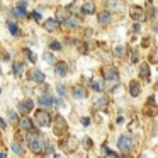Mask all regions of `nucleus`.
<instances>
[{
	"mask_svg": "<svg viewBox=\"0 0 158 158\" xmlns=\"http://www.w3.org/2000/svg\"><path fill=\"white\" fill-rule=\"evenodd\" d=\"M26 143L31 148L32 153H43L46 138L43 136V133H39L38 129H32V131H27V134H26Z\"/></svg>",
	"mask_w": 158,
	"mask_h": 158,
	"instance_id": "nucleus-1",
	"label": "nucleus"
},
{
	"mask_svg": "<svg viewBox=\"0 0 158 158\" xmlns=\"http://www.w3.org/2000/svg\"><path fill=\"white\" fill-rule=\"evenodd\" d=\"M34 121H36V124L38 126H41V127H49V126H53V119H51V116H49V112L46 109H39V110H36V114H34Z\"/></svg>",
	"mask_w": 158,
	"mask_h": 158,
	"instance_id": "nucleus-2",
	"label": "nucleus"
},
{
	"mask_svg": "<svg viewBox=\"0 0 158 158\" xmlns=\"http://www.w3.org/2000/svg\"><path fill=\"white\" fill-rule=\"evenodd\" d=\"M38 106H41L43 109H49V107L55 106V97L51 95L48 85H44V90H43L41 95L38 97Z\"/></svg>",
	"mask_w": 158,
	"mask_h": 158,
	"instance_id": "nucleus-3",
	"label": "nucleus"
},
{
	"mask_svg": "<svg viewBox=\"0 0 158 158\" xmlns=\"http://www.w3.org/2000/svg\"><path fill=\"white\" fill-rule=\"evenodd\" d=\"M117 146H119V150H121V156L129 155L131 150H133V139H131V136L121 134V136L117 138Z\"/></svg>",
	"mask_w": 158,
	"mask_h": 158,
	"instance_id": "nucleus-4",
	"label": "nucleus"
},
{
	"mask_svg": "<svg viewBox=\"0 0 158 158\" xmlns=\"http://www.w3.org/2000/svg\"><path fill=\"white\" fill-rule=\"evenodd\" d=\"M53 131H55V136H58V138L65 136L66 131H68V126H66L65 117H61V116L55 117V121H53Z\"/></svg>",
	"mask_w": 158,
	"mask_h": 158,
	"instance_id": "nucleus-5",
	"label": "nucleus"
},
{
	"mask_svg": "<svg viewBox=\"0 0 158 158\" xmlns=\"http://www.w3.org/2000/svg\"><path fill=\"white\" fill-rule=\"evenodd\" d=\"M104 80L109 83H117L119 82V70L116 68V66H107V68H104Z\"/></svg>",
	"mask_w": 158,
	"mask_h": 158,
	"instance_id": "nucleus-6",
	"label": "nucleus"
},
{
	"mask_svg": "<svg viewBox=\"0 0 158 158\" xmlns=\"http://www.w3.org/2000/svg\"><path fill=\"white\" fill-rule=\"evenodd\" d=\"M129 15L133 21H146V10L143 7H138V5H133L129 10Z\"/></svg>",
	"mask_w": 158,
	"mask_h": 158,
	"instance_id": "nucleus-7",
	"label": "nucleus"
},
{
	"mask_svg": "<svg viewBox=\"0 0 158 158\" xmlns=\"http://www.w3.org/2000/svg\"><path fill=\"white\" fill-rule=\"evenodd\" d=\"M27 77H29V80H32L34 83H44V80H46V75L38 68H31L27 73Z\"/></svg>",
	"mask_w": 158,
	"mask_h": 158,
	"instance_id": "nucleus-8",
	"label": "nucleus"
},
{
	"mask_svg": "<svg viewBox=\"0 0 158 158\" xmlns=\"http://www.w3.org/2000/svg\"><path fill=\"white\" fill-rule=\"evenodd\" d=\"M68 63L66 61H58L55 63V75L58 77V78H65L66 75H68Z\"/></svg>",
	"mask_w": 158,
	"mask_h": 158,
	"instance_id": "nucleus-9",
	"label": "nucleus"
},
{
	"mask_svg": "<svg viewBox=\"0 0 158 158\" xmlns=\"http://www.w3.org/2000/svg\"><path fill=\"white\" fill-rule=\"evenodd\" d=\"M32 109H34V102H32V99H26V100H22V102L17 106V110L22 114V116L29 114Z\"/></svg>",
	"mask_w": 158,
	"mask_h": 158,
	"instance_id": "nucleus-10",
	"label": "nucleus"
},
{
	"mask_svg": "<svg viewBox=\"0 0 158 158\" xmlns=\"http://www.w3.org/2000/svg\"><path fill=\"white\" fill-rule=\"evenodd\" d=\"M110 21H112V14H110V10H102V12H99V15H97V22H99L100 26L110 24Z\"/></svg>",
	"mask_w": 158,
	"mask_h": 158,
	"instance_id": "nucleus-11",
	"label": "nucleus"
},
{
	"mask_svg": "<svg viewBox=\"0 0 158 158\" xmlns=\"http://www.w3.org/2000/svg\"><path fill=\"white\" fill-rule=\"evenodd\" d=\"M44 29L46 31H49V32H55V31H58V27H60V21L56 17H51V19H46L44 21Z\"/></svg>",
	"mask_w": 158,
	"mask_h": 158,
	"instance_id": "nucleus-12",
	"label": "nucleus"
},
{
	"mask_svg": "<svg viewBox=\"0 0 158 158\" xmlns=\"http://www.w3.org/2000/svg\"><path fill=\"white\" fill-rule=\"evenodd\" d=\"M87 95H89V92H87V89L82 85H77L72 89V97H75V99H85Z\"/></svg>",
	"mask_w": 158,
	"mask_h": 158,
	"instance_id": "nucleus-13",
	"label": "nucleus"
},
{
	"mask_svg": "<svg viewBox=\"0 0 158 158\" xmlns=\"http://www.w3.org/2000/svg\"><path fill=\"white\" fill-rule=\"evenodd\" d=\"M127 89H129V95L131 97H138L141 94V85H139V82H138V80H131Z\"/></svg>",
	"mask_w": 158,
	"mask_h": 158,
	"instance_id": "nucleus-14",
	"label": "nucleus"
},
{
	"mask_svg": "<svg viewBox=\"0 0 158 158\" xmlns=\"http://www.w3.org/2000/svg\"><path fill=\"white\" fill-rule=\"evenodd\" d=\"M70 14H72V12H70L68 9H58V10H56V19L60 21V24H65V22L68 21Z\"/></svg>",
	"mask_w": 158,
	"mask_h": 158,
	"instance_id": "nucleus-15",
	"label": "nucleus"
},
{
	"mask_svg": "<svg viewBox=\"0 0 158 158\" xmlns=\"http://www.w3.org/2000/svg\"><path fill=\"white\" fill-rule=\"evenodd\" d=\"M80 12H82L83 15H92L94 12H95V5H94V2H85V4H82Z\"/></svg>",
	"mask_w": 158,
	"mask_h": 158,
	"instance_id": "nucleus-16",
	"label": "nucleus"
},
{
	"mask_svg": "<svg viewBox=\"0 0 158 158\" xmlns=\"http://www.w3.org/2000/svg\"><path fill=\"white\" fill-rule=\"evenodd\" d=\"M66 26H68L70 29H77V27H80V24H82V21H80V17L78 15H75V14H72L68 17V21L65 22Z\"/></svg>",
	"mask_w": 158,
	"mask_h": 158,
	"instance_id": "nucleus-17",
	"label": "nucleus"
},
{
	"mask_svg": "<svg viewBox=\"0 0 158 158\" xmlns=\"http://www.w3.org/2000/svg\"><path fill=\"white\" fill-rule=\"evenodd\" d=\"M19 124H21V127L26 131V133H27V131H32V129H34V123H32V121L29 119V117H26V116H24V117H21Z\"/></svg>",
	"mask_w": 158,
	"mask_h": 158,
	"instance_id": "nucleus-18",
	"label": "nucleus"
},
{
	"mask_svg": "<svg viewBox=\"0 0 158 158\" xmlns=\"http://www.w3.org/2000/svg\"><path fill=\"white\" fill-rule=\"evenodd\" d=\"M139 77L150 82V65L148 63H139Z\"/></svg>",
	"mask_w": 158,
	"mask_h": 158,
	"instance_id": "nucleus-19",
	"label": "nucleus"
},
{
	"mask_svg": "<svg viewBox=\"0 0 158 158\" xmlns=\"http://www.w3.org/2000/svg\"><path fill=\"white\" fill-rule=\"evenodd\" d=\"M10 150L14 151L15 155H19V156H22V155L26 153L24 146H22V141H14V143L10 144Z\"/></svg>",
	"mask_w": 158,
	"mask_h": 158,
	"instance_id": "nucleus-20",
	"label": "nucleus"
},
{
	"mask_svg": "<svg viewBox=\"0 0 158 158\" xmlns=\"http://www.w3.org/2000/svg\"><path fill=\"white\" fill-rule=\"evenodd\" d=\"M5 24H7V29H9V32H10L12 36H19V34H21V29H19V26H17V22H15V21H7Z\"/></svg>",
	"mask_w": 158,
	"mask_h": 158,
	"instance_id": "nucleus-21",
	"label": "nucleus"
},
{
	"mask_svg": "<svg viewBox=\"0 0 158 158\" xmlns=\"http://www.w3.org/2000/svg\"><path fill=\"white\" fill-rule=\"evenodd\" d=\"M107 104H109V99H107L106 95H99L95 99V102H94V106H95L97 109H106Z\"/></svg>",
	"mask_w": 158,
	"mask_h": 158,
	"instance_id": "nucleus-22",
	"label": "nucleus"
},
{
	"mask_svg": "<svg viewBox=\"0 0 158 158\" xmlns=\"http://www.w3.org/2000/svg\"><path fill=\"white\" fill-rule=\"evenodd\" d=\"M56 151H55V146H53L51 143H49L48 139H46V143H44V148H43V155L44 156H49V155H55Z\"/></svg>",
	"mask_w": 158,
	"mask_h": 158,
	"instance_id": "nucleus-23",
	"label": "nucleus"
},
{
	"mask_svg": "<svg viewBox=\"0 0 158 158\" xmlns=\"http://www.w3.org/2000/svg\"><path fill=\"white\" fill-rule=\"evenodd\" d=\"M107 7L112 10H121L123 7V0H107Z\"/></svg>",
	"mask_w": 158,
	"mask_h": 158,
	"instance_id": "nucleus-24",
	"label": "nucleus"
},
{
	"mask_svg": "<svg viewBox=\"0 0 158 158\" xmlns=\"http://www.w3.org/2000/svg\"><path fill=\"white\" fill-rule=\"evenodd\" d=\"M90 89L94 90V92H97V94H100L102 92V83L99 82V80H95V78H90Z\"/></svg>",
	"mask_w": 158,
	"mask_h": 158,
	"instance_id": "nucleus-25",
	"label": "nucleus"
},
{
	"mask_svg": "<svg viewBox=\"0 0 158 158\" xmlns=\"http://www.w3.org/2000/svg\"><path fill=\"white\" fill-rule=\"evenodd\" d=\"M43 60H44L48 65H55V63H56L55 55H53V53H49V51H44V53H43Z\"/></svg>",
	"mask_w": 158,
	"mask_h": 158,
	"instance_id": "nucleus-26",
	"label": "nucleus"
},
{
	"mask_svg": "<svg viewBox=\"0 0 158 158\" xmlns=\"http://www.w3.org/2000/svg\"><path fill=\"white\" fill-rule=\"evenodd\" d=\"M22 70H24V65H22V63H19V61H14V63H12V72H14V75L21 77Z\"/></svg>",
	"mask_w": 158,
	"mask_h": 158,
	"instance_id": "nucleus-27",
	"label": "nucleus"
},
{
	"mask_svg": "<svg viewBox=\"0 0 158 158\" xmlns=\"http://www.w3.org/2000/svg\"><path fill=\"white\" fill-rule=\"evenodd\" d=\"M49 49H51V51H61L63 49V44L60 41H56V39H53V41H49Z\"/></svg>",
	"mask_w": 158,
	"mask_h": 158,
	"instance_id": "nucleus-28",
	"label": "nucleus"
},
{
	"mask_svg": "<svg viewBox=\"0 0 158 158\" xmlns=\"http://www.w3.org/2000/svg\"><path fill=\"white\" fill-rule=\"evenodd\" d=\"M56 92H58L60 97H65L66 94H68V89H66L65 83H58V85H56Z\"/></svg>",
	"mask_w": 158,
	"mask_h": 158,
	"instance_id": "nucleus-29",
	"label": "nucleus"
},
{
	"mask_svg": "<svg viewBox=\"0 0 158 158\" xmlns=\"http://www.w3.org/2000/svg\"><path fill=\"white\" fill-rule=\"evenodd\" d=\"M155 17H156V9H155V7H148V10H146V21H155Z\"/></svg>",
	"mask_w": 158,
	"mask_h": 158,
	"instance_id": "nucleus-30",
	"label": "nucleus"
},
{
	"mask_svg": "<svg viewBox=\"0 0 158 158\" xmlns=\"http://www.w3.org/2000/svg\"><path fill=\"white\" fill-rule=\"evenodd\" d=\"M102 155H106V156H121V155L116 153L114 150H109L106 144H102Z\"/></svg>",
	"mask_w": 158,
	"mask_h": 158,
	"instance_id": "nucleus-31",
	"label": "nucleus"
},
{
	"mask_svg": "<svg viewBox=\"0 0 158 158\" xmlns=\"http://www.w3.org/2000/svg\"><path fill=\"white\" fill-rule=\"evenodd\" d=\"M24 55H26V58H27L31 63H36V56H34V53H32L29 48H24Z\"/></svg>",
	"mask_w": 158,
	"mask_h": 158,
	"instance_id": "nucleus-32",
	"label": "nucleus"
},
{
	"mask_svg": "<svg viewBox=\"0 0 158 158\" xmlns=\"http://www.w3.org/2000/svg\"><path fill=\"white\" fill-rule=\"evenodd\" d=\"M15 7H17L21 12H24V14H27V12H26V10H27V2H26V0H19Z\"/></svg>",
	"mask_w": 158,
	"mask_h": 158,
	"instance_id": "nucleus-33",
	"label": "nucleus"
},
{
	"mask_svg": "<svg viewBox=\"0 0 158 158\" xmlns=\"http://www.w3.org/2000/svg\"><path fill=\"white\" fill-rule=\"evenodd\" d=\"M9 119H10V123H19V116H17V112H15V110H10L9 109Z\"/></svg>",
	"mask_w": 158,
	"mask_h": 158,
	"instance_id": "nucleus-34",
	"label": "nucleus"
},
{
	"mask_svg": "<svg viewBox=\"0 0 158 158\" xmlns=\"http://www.w3.org/2000/svg\"><path fill=\"white\" fill-rule=\"evenodd\" d=\"M139 61V51L138 49H133L131 51V63H138Z\"/></svg>",
	"mask_w": 158,
	"mask_h": 158,
	"instance_id": "nucleus-35",
	"label": "nucleus"
},
{
	"mask_svg": "<svg viewBox=\"0 0 158 158\" xmlns=\"http://www.w3.org/2000/svg\"><path fill=\"white\" fill-rule=\"evenodd\" d=\"M82 144H83V148H87V150H90V148H92V139H90V138H83L82 139Z\"/></svg>",
	"mask_w": 158,
	"mask_h": 158,
	"instance_id": "nucleus-36",
	"label": "nucleus"
},
{
	"mask_svg": "<svg viewBox=\"0 0 158 158\" xmlns=\"http://www.w3.org/2000/svg\"><path fill=\"white\" fill-rule=\"evenodd\" d=\"M77 7H78V5H77V2H72V4H70L68 7H66V9H68V10L72 12V14H77V10H78V9H77Z\"/></svg>",
	"mask_w": 158,
	"mask_h": 158,
	"instance_id": "nucleus-37",
	"label": "nucleus"
},
{
	"mask_svg": "<svg viewBox=\"0 0 158 158\" xmlns=\"http://www.w3.org/2000/svg\"><path fill=\"white\" fill-rule=\"evenodd\" d=\"M114 55H116L117 58L124 56V48H123V46H117V48H116V51H114Z\"/></svg>",
	"mask_w": 158,
	"mask_h": 158,
	"instance_id": "nucleus-38",
	"label": "nucleus"
},
{
	"mask_svg": "<svg viewBox=\"0 0 158 158\" xmlns=\"http://www.w3.org/2000/svg\"><path fill=\"white\" fill-rule=\"evenodd\" d=\"M31 19H34V21L39 22V21H41V14H39L38 10H32V12H31Z\"/></svg>",
	"mask_w": 158,
	"mask_h": 158,
	"instance_id": "nucleus-39",
	"label": "nucleus"
},
{
	"mask_svg": "<svg viewBox=\"0 0 158 158\" xmlns=\"http://www.w3.org/2000/svg\"><path fill=\"white\" fill-rule=\"evenodd\" d=\"M141 31V24H139V21H134V24H133V32H139Z\"/></svg>",
	"mask_w": 158,
	"mask_h": 158,
	"instance_id": "nucleus-40",
	"label": "nucleus"
},
{
	"mask_svg": "<svg viewBox=\"0 0 158 158\" xmlns=\"http://www.w3.org/2000/svg\"><path fill=\"white\" fill-rule=\"evenodd\" d=\"M55 106H56V107H65V102H63V97H58V99H55Z\"/></svg>",
	"mask_w": 158,
	"mask_h": 158,
	"instance_id": "nucleus-41",
	"label": "nucleus"
},
{
	"mask_svg": "<svg viewBox=\"0 0 158 158\" xmlns=\"http://www.w3.org/2000/svg\"><path fill=\"white\" fill-rule=\"evenodd\" d=\"M80 123H82V126H90V117H82V119H80Z\"/></svg>",
	"mask_w": 158,
	"mask_h": 158,
	"instance_id": "nucleus-42",
	"label": "nucleus"
},
{
	"mask_svg": "<svg viewBox=\"0 0 158 158\" xmlns=\"http://www.w3.org/2000/svg\"><path fill=\"white\" fill-rule=\"evenodd\" d=\"M0 127H2V129H7V123H5V121H4V117H0Z\"/></svg>",
	"mask_w": 158,
	"mask_h": 158,
	"instance_id": "nucleus-43",
	"label": "nucleus"
},
{
	"mask_svg": "<svg viewBox=\"0 0 158 158\" xmlns=\"http://www.w3.org/2000/svg\"><path fill=\"white\" fill-rule=\"evenodd\" d=\"M116 123H117V124H123V123H124V117H123V116H119V117L116 119Z\"/></svg>",
	"mask_w": 158,
	"mask_h": 158,
	"instance_id": "nucleus-44",
	"label": "nucleus"
},
{
	"mask_svg": "<svg viewBox=\"0 0 158 158\" xmlns=\"http://www.w3.org/2000/svg\"><path fill=\"white\" fill-rule=\"evenodd\" d=\"M153 32H156V34H158V24H153Z\"/></svg>",
	"mask_w": 158,
	"mask_h": 158,
	"instance_id": "nucleus-45",
	"label": "nucleus"
},
{
	"mask_svg": "<svg viewBox=\"0 0 158 158\" xmlns=\"http://www.w3.org/2000/svg\"><path fill=\"white\" fill-rule=\"evenodd\" d=\"M155 90H158V83H156V85H155Z\"/></svg>",
	"mask_w": 158,
	"mask_h": 158,
	"instance_id": "nucleus-46",
	"label": "nucleus"
},
{
	"mask_svg": "<svg viewBox=\"0 0 158 158\" xmlns=\"http://www.w3.org/2000/svg\"><path fill=\"white\" fill-rule=\"evenodd\" d=\"M0 95H2V89H0Z\"/></svg>",
	"mask_w": 158,
	"mask_h": 158,
	"instance_id": "nucleus-47",
	"label": "nucleus"
}]
</instances>
